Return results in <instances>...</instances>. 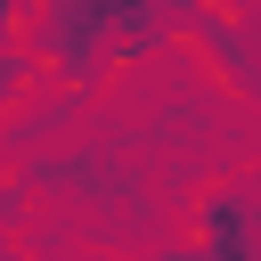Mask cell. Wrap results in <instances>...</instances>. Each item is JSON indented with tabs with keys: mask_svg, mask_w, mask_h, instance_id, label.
Instances as JSON below:
<instances>
[{
	"mask_svg": "<svg viewBox=\"0 0 261 261\" xmlns=\"http://www.w3.org/2000/svg\"><path fill=\"white\" fill-rule=\"evenodd\" d=\"M204 261H261V188H220L196 204Z\"/></svg>",
	"mask_w": 261,
	"mask_h": 261,
	"instance_id": "cell-1",
	"label": "cell"
},
{
	"mask_svg": "<svg viewBox=\"0 0 261 261\" xmlns=\"http://www.w3.org/2000/svg\"><path fill=\"white\" fill-rule=\"evenodd\" d=\"M24 73H33V57H16V49H0V106L24 90Z\"/></svg>",
	"mask_w": 261,
	"mask_h": 261,
	"instance_id": "cell-2",
	"label": "cell"
},
{
	"mask_svg": "<svg viewBox=\"0 0 261 261\" xmlns=\"http://www.w3.org/2000/svg\"><path fill=\"white\" fill-rule=\"evenodd\" d=\"M0 49H16V0H0Z\"/></svg>",
	"mask_w": 261,
	"mask_h": 261,
	"instance_id": "cell-3",
	"label": "cell"
},
{
	"mask_svg": "<svg viewBox=\"0 0 261 261\" xmlns=\"http://www.w3.org/2000/svg\"><path fill=\"white\" fill-rule=\"evenodd\" d=\"M0 261H16V253H0Z\"/></svg>",
	"mask_w": 261,
	"mask_h": 261,
	"instance_id": "cell-4",
	"label": "cell"
}]
</instances>
